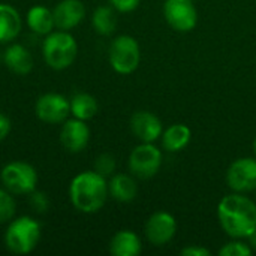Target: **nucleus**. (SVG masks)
<instances>
[{"label":"nucleus","mask_w":256,"mask_h":256,"mask_svg":"<svg viewBox=\"0 0 256 256\" xmlns=\"http://www.w3.org/2000/svg\"><path fill=\"white\" fill-rule=\"evenodd\" d=\"M28 204L30 207L42 214V213H46L48 208H50V201H48V196L44 194V192H38V190H33L30 195H28Z\"/></svg>","instance_id":"obj_26"},{"label":"nucleus","mask_w":256,"mask_h":256,"mask_svg":"<svg viewBox=\"0 0 256 256\" xmlns=\"http://www.w3.org/2000/svg\"><path fill=\"white\" fill-rule=\"evenodd\" d=\"M108 196V180L94 170L76 174L69 184V200L72 206L86 214L102 210Z\"/></svg>","instance_id":"obj_2"},{"label":"nucleus","mask_w":256,"mask_h":256,"mask_svg":"<svg viewBox=\"0 0 256 256\" xmlns=\"http://www.w3.org/2000/svg\"><path fill=\"white\" fill-rule=\"evenodd\" d=\"M34 112L46 124H62L70 116V100L60 93H45L36 100Z\"/></svg>","instance_id":"obj_8"},{"label":"nucleus","mask_w":256,"mask_h":256,"mask_svg":"<svg viewBox=\"0 0 256 256\" xmlns=\"http://www.w3.org/2000/svg\"><path fill=\"white\" fill-rule=\"evenodd\" d=\"M2 60H3V54L0 52V62H2Z\"/></svg>","instance_id":"obj_32"},{"label":"nucleus","mask_w":256,"mask_h":256,"mask_svg":"<svg viewBox=\"0 0 256 256\" xmlns=\"http://www.w3.org/2000/svg\"><path fill=\"white\" fill-rule=\"evenodd\" d=\"M40 224L32 216L12 219L4 232V246L14 255L32 254L40 240Z\"/></svg>","instance_id":"obj_4"},{"label":"nucleus","mask_w":256,"mask_h":256,"mask_svg":"<svg viewBox=\"0 0 256 256\" xmlns=\"http://www.w3.org/2000/svg\"><path fill=\"white\" fill-rule=\"evenodd\" d=\"M10 129H12V123H10V118L0 112V142L3 140H6V136L10 134Z\"/></svg>","instance_id":"obj_29"},{"label":"nucleus","mask_w":256,"mask_h":256,"mask_svg":"<svg viewBox=\"0 0 256 256\" xmlns=\"http://www.w3.org/2000/svg\"><path fill=\"white\" fill-rule=\"evenodd\" d=\"M218 220L231 238H249L256 230V201L244 194L232 192L218 206Z\"/></svg>","instance_id":"obj_1"},{"label":"nucleus","mask_w":256,"mask_h":256,"mask_svg":"<svg viewBox=\"0 0 256 256\" xmlns=\"http://www.w3.org/2000/svg\"><path fill=\"white\" fill-rule=\"evenodd\" d=\"M254 153H255V158H256V136H255V140H254Z\"/></svg>","instance_id":"obj_31"},{"label":"nucleus","mask_w":256,"mask_h":256,"mask_svg":"<svg viewBox=\"0 0 256 256\" xmlns=\"http://www.w3.org/2000/svg\"><path fill=\"white\" fill-rule=\"evenodd\" d=\"M26 22H27V27L39 36H46L56 28L52 10L42 4L32 6L27 10Z\"/></svg>","instance_id":"obj_19"},{"label":"nucleus","mask_w":256,"mask_h":256,"mask_svg":"<svg viewBox=\"0 0 256 256\" xmlns=\"http://www.w3.org/2000/svg\"><path fill=\"white\" fill-rule=\"evenodd\" d=\"M226 184L232 192L256 190V158H238L226 171Z\"/></svg>","instance_id":"obj_10"},{"label":"nucleus","mask_w":256,"mask_h":256,"mask_svg":"<svg viewBox=\"0 0 256 256\" xmlns=\"http://www.w3.org/2000/svg\"><path fill=\"white\" fill-rule=\"evenodd\" d=\"M248 240H249V244H250V248H252V249H254V252H255L256 250V230L254 231V232H252V234H250V236H249V238H248Z\"/></svg>","instance_id":"obj_30"},{"label":"nucleus","mask_w":256,"mask_h":256,"mask_svg":"<svg viewBox=\"0 0 256 256\" xmlns=\"http://www.w3.org/2000/svg\"><path fill=\"white\" fill-rule=\"evenodd\" d=\"M177 232L176 218L168 212H156L153 213L144 226L146 238L153 246H165L168 244Z\"/></svg>","instance_id":"obj_11"},{"label":"nucleus","mask_w":256,"mask_h":256,"mask_svg":"<svg viewBox=\"0 0 256 256\" xmlns=\"http://www.w3.org/2000/svg\"><path fill=\"white\" fill-rule=\"evenodd\" d=\"M162 147L170 153H178L188 147L192 138L189 126L183 123H176L162 132Z\"/></svg>","instance_id":"obj_20"},{"label":"nucleus","mask_w":256,"mask_h":256,"mask_svg":"<svg viewBox=\"0 0 256 256\" xmlns=\"http://www.w3.org/2000/svg\"><path fill=\"white\" fill-rule=\"evenodd\" d=\"M54 24L57 30L70 32L86 16V6L81 0H62L52 9Z\"/></svg>","instance_id":"obj_14"},{"label":"nucleus","mask_w":256,"mask_h":256,"mask_svg":"<svg viewBox=\"0 0 256 256\" xmlns=\"http://www.w3.org/2000/svg\"><path fill=\"white\" fill-rule=\"evenodd\" d=\"M183 256H210L212 255V252L207 249V248H204V246H195V244H190V246H188V248H184V249H182V252H180Z\"/></svg>","instance_id":"obj_28"},{"label":"nucleus","mask_w":256,"mask_h":256,"mask_svg":"<svg viewBox=\"0 0 256 256\" xmlns=\"http://www.w3.org/2000/svg\"><path fill=\"white\" fill-rule=\"evenodd\" d=\"M141 250V238L130 230H122L116 232L110 242V252L114 256H138Z\"/></svg>","instance_id":"obj_18"},{"label":"nucleus","mask_w":256,"mask_h":256,"mask_svg":"<svg viewBox=\"0 0 256 256\" xmlns=\"http://www.w3.org/2000/svg\"><path fill=\"white\" fill-rule=\"evenodd\" d=\"M218 254L219 256H250L254 254V249L250 244L244 243L243 238H232L222 249H219Z\"/></svg>","instance_id":"obj_24"},{"label":"nucleus","mask_w":256,"mask_h":256,"mask_svg":"<svg viewBox=\"0 0 256 256\" xmlns=\"http://www.w3.org/2000/svg\"><path fill=\"white\" fill-rule=\"evenodd\" d=\"M8 189L0 188V225L2 224H9L16 212V204Z\"/></svg>","instance_id":"obj_23"},{"label":"nucleus","mask_w":256,"mask_h":256,"mask_svg":"<svg viewBox=\"0 0 256 256\" xmlns=\"http://www.w3.org/2000/svg\"><path fill=\"white\" fill-rule=\"evenodd\" d=\"M128 165L134 177L148 180L154 177L162 166V152L154 142H141L130 152Z\"/></svg>","instance_id":"obj_7"},{"label":"nucleus","mask_w":256,"mask_h":256,"mask_svg":"<svg viewBox=\"0 0 256 256\" xmlns=\"http://www.w3.org/2000/svg\"><path fill=\"white\" fill-rule=\"evenodd\" d=\"M3 63L16 75H28L33 69V56L21 44H12L3 51Z\"/></svg>","instance_id":"obj_15"},{"label":"nucleus","mask_w":256,"mask_h":256,"mask_svg":"<svg viewBox=\"0 0 256 256\" xmlns=\"http://www.w3.org/2000/svg\"><path fill=\"white\" fill-rule=\"evenodd\" d=\"M78 44L70 32L52 30L42 40V57L54 70H64L75 62Z\"/></svg>","instance_id":"obj_3"},{"label":"nucleus","mask_w":256,"mask_h":256,"mask_svg":"<svg viewBox=\"0 0 256 256\" xmlns=\"http://www.w3.org/2000/svg\"><path fill=\"white\" fill-rule=\"evenodd\" d=\"M116 168H117L116 158L112 154H110V153H102L94 160V171L99 172L100 176H104L105 178L114 176Z\"/></svg>","instance_id":"obj_25"},{"label":"nucleus","mask_w":256,"mask_h":256,"mask_svg":"<svg viewBox=\"0 0 256 256\" xmlns=\"http://www.w3.org/2000/svg\"><path fill=\"white\" fill-rule=\"evenodd\" d=\"M164 16L176 32H190L198 22V10L194 0H166L164 4Z\"/></svg>","instance_id":"obj_9"},{"label":"nucleus","mask_w":256,"mask_h":256,"mask_svg":"<svg viewBox=\"0 0 256 256\" xmlns=\"http://www.w3.org/2000/svg\"><path fill=\"white\" fill-rule=\"evenodd\" d=\"M108 192L118 202H132L138 195V186L134 176L129 174H114L108 180Z\"/></svg>","instance_id":"obj_17"},{"label":"nucleus","mask_w":256,"mask_h":256,"mask_svg":"<svg viewBox=\"0 0 256 256\" xmlns=\"http://www.w3.org/2000/svg\"><path fill=\"white\" fill-rule=\"evenodd\" d=\"M92 24L96 33L102 36H110L116 32L117 15L112 6H99L92 15Z\"/></svg>","instance_id":"obj_22"},{"label":"nucleus","mask_w":256,"mask_h":256,"mask_svg":"<svg viewBox=\"0 0 256 256\" xmlns=\"http://www.w3.org/2000/svg\"><path fill=\"white\" fill-rule=\"evenodd\" d=\"M108 2H110V4H111L117 12L128 14V12L135 10V9L140 6V2H141V0H108Z\"/></svg>","instance_id":"obj_27"},{"label":"nucleus","mask_w":256,"mask_h":256,"mask_svg":"<svg viewBox=\"0 0 256 256\" xmlns=\"http://www.w3.org/2000/svg\"><path fill=\"white\" fill-rule=\"evenodd\" d=\"M70 116L84 122L92 120L99 110L98 100L94 96H92L90 93H75L70 99Z\"/></svg>","instance_id":"obj_21"},{"label":"nucleus","mask_w":256,"mask_h":256,"mask_svg":"<svg viewBox=\"0 0 256 256\" xmlns=\"http://www.w3.org/2000/svg\"><path fill=\"white\" fill-rule=\"evenodd\" d=\"M130 130L141 142H154L162 136L164 124L162 120L150 111L141 110L130 117Z\"/></svg>","instance_id":"obj_13"},{"label":"nucleus","mask_w":256,"mask_h":256,"mask_svg":"<svg viewBox=\"0 0 256 256\" xmlns=\"http://www.w3.org/2000/svg\"><path fill=\"white\" fill-rule=\"evenodd\" d=\"M90 141V128L84 120L68 118L62 123L60 129V142L70 153L82 152Z\"/></svg>","instance_id":"obj_12"},{"label":"nucleus","mask_w":256,"mask_h":256,"mask_svg":"<svg viewBox=\"0 0 256 256\" xmlns=\"http://www.w3.org/2000/svg\"><path fill=\"white\" fill-rule=\"evenodd\" d=\"M0 180L4 189L14 195H30L38 186V172L24 160H12L2 168Z\"/></svg>","instance_id":"obj_6"},{"label":"nucleus","mask_w":256,"mask_h":256,"mask_svg":"<svg viewBox=\"0 0 256 256\" xmlns=\"http://www.w3.org/2000/svg\"><path fill=\"white\" fill-rule=\"evenodd\" d=\"M108 60L111 68L120 75L134 74L141 62L140 44L134 36L120 34L117 36L108 50Z\"/></svg>","instance_id":"obj_5"},{"label":"nucleus","mask_w":256,"mask_h":256,"mask_svg":"<svg viewBox=\"0 0 256 256\" xmlns=\"http://www.w3.org/2000/svg\"><path fill=\"white\" fill-rule=\"evenodd\" d=\"M22 28L20 12L9 3H0V44L15 40Z\"/></svg>","instance_id":"obj_16"}]
</instances>
